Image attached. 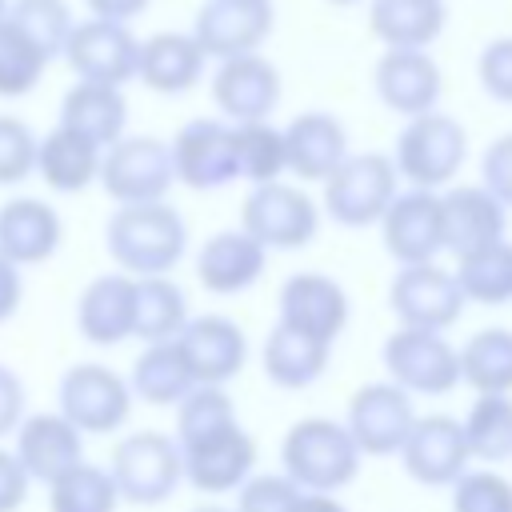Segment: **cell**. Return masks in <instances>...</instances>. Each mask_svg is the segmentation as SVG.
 <instances>
[{
	"label": "cell",
	"instance_id": "obj_1",
	"mask_svg": "<svg viewBox=\"0 0 512 512\" xmlns=\"http://www.w3.org/2000/svg\"><path fill=\"white\" fill-rule=\"evenodd\" d=\"M104 240L124 276H168L188 252V224L168 200L124 204L108 216Z\"/></svg>",
	"mask_w": 512,
	"mask_h": 512
},
{
	"label": "cell",
	"instance_id": "obj_2",
	"mask_svg": "<svg viewBox=\"0 0 512 512\" xmlns=\"http://www.w3.org/2000/svg\"><path fill=\"white\" fill-rule=\"evenodd\" d=\"M360 448L352 444L344 420H328V416H308L296 420L284 440H280V464L284 476L300 488V492H320L332 496L340 488H348L360 472Z\"/></svg>",
	"mask_w": 512,
	"mask_h": 512
},
{
	"label": "cell",
	"instance_id": "obj_3",
	"mask_svg": "<svg viewBox=\"0 0 512 512\" xmlns=\"http://www.w3.org/2000/svg\"><path fill=\"white\" fill-rule=\"evenodd\" d=\"M464 160H468L464 124L456 116H448V112H424V116H412L404 124V132L396 136L392 168L412 188L436 192L464 168Z\"/></svg>",
	"mask_w": 512,
	"mask_h": 512
},
{
	"label": "cell",
	"instance_id": "obj_4",
	"mask_svg": "<svg viewBox=\"0 0 512 512\" xmlns=\"http://www.w3.org/2000/svg\"><path fill=\"white\" fill-rule=\"evenodd\" d=\"M108 476H112L120 500L140 504V508L164 504V500L180 488V480H184L180 448H176L172 436H164V432H156V428L128 432V436L116 440V448H112Z\"/></svg>",
	"mask_w": 512,
	"mask_h": 512
},
{
	"label": "cell",
	"instance_id": "obj_5",
	"mask_svg": "<svg viewBox=\"0 0 512 512\" xmlns=\"http://www.w3.org/2000/svg\"><path fill=\"white\" fill-rule=\"evenodd\" d=\"M396 168L384 152H348L324 180V212L344 228H372L396 196Z\"/></svg>",
	"mask_w": 512,
	"mask_h": 512
},
{
	"label": "cell",
	"instance_id": "obj_6",
	"mask_svg": "<svg viewBox=\"0 0 512 512\" xmlns=\"http://www.w3.org/2000/svg\"><path fill=\"white\" fill-rule=\"evenodd\" d=\"M320 228V208L316 200L284 180L256 184L244 204H240V232H248L264 252L268 248H304Z\"/></svg>",
	"mask_w": 512,
	"mask_h": 512
},
{
	"label": "cell",
	"instance_id": "obj_7",
	"mask_svg": "<svg viewBox=\"0 0 512 512\" xmlns=\"http://www.w3.org/2000/svg\"><path fill=\"white\" fill-rule=\"evenodd\" d=\"M56 400H60V416L80 436H108V432L124 428V420L132 412L128 380L104 364H72L60 376Z\"/></svg>",
	"mask_w": 512,
	"mask_h": 512
},
{
	"label": "cell",
	"instance_id": "obj_8",
	"mask_svg": "<svg viewBox=\"0 0 512 512\" xmlns=\"http://www.w3.org/2000/svg\"><path fill=\"white\" fill-rule=\"evenodd\" d=\"M100 188L124 204H156L176 184L168 144L156 136H120L100 156Z\"/></svg>",
	"mask_w": 512,
	"mask_h": 512
},
{
	"label": "cell",
	"instance_id": "obj_9",
	"mask_svg": "<svg viewBox=\"0 0 512 512\" xmlns=\"http://www.w3.org/2000/svg\"><path fill=\"white\" fill-rule=\"evenodd\" d=\"M384 368L408 396H444L460 384V360L444 332L396 328L384 340Z\"/></svg>",
	"mask_w": 512,
	"mask_h": 512
},
{
	"label": "cell",
	"instance_id": "obj_10",
	"mask_svg": "<svg viewBox=\"0 0 512 512\" xmlns=\"http://www.w3.org/2000/svg\"><path fill=\"white\" fill-rule=\"evenodd\" d=\"M412 420H416L412 396L404 388H396L392 380L360 384L344 408V428H348L352 444L360 448V456L400 452L408 432H412Z\"/></svg>",
	"mask_w": 512,
	"mask_h": 512
},
{
	"label": "cell",
	"instance_id": "obj_11",
	"mask_svg": "<svg viewBox=\"0 0 512 512\" xmlns=\"http://www.w3.org/2000/svg\"><path fill=\"white\" fill-rule=\"evenodd\" d=\"M388 304H392L400 328L444 332L460 320L468 300H464L456 276L432 260V264H404L388 288Z\"/></svg>",
	"mask_w": 512,
	"mask_h": 512
},
{
	"label": "cell",
	"instance_id": "obj_12",
	"mask_svg": "<svg viewBox=\"0 0 512 512\" xmlns=\"http://www.w3.org/2000/svg\"><path fill=\"white\" fill-rule=\"evenodd\" d=\"M136 56H140V40L132 36V28L96 16L72 24V36L64 44L68 68L84 84H108V88H124L128 80H136Z\"/></svg>",
	"mask_w": 512,
	"mask_h": 512
},
{
	"label": "cell",
	"instance_id": "obj_13",
	"mask_svg": "<svg viewBox=\"0 0 512 512\" xmlns=\"http://www.w3.org/2000/svg\"><path fill=\"white\" fill-rule=\"evenodd\" d=\"M280 328L288 332H300L316 344H328L344 332L348 316H352V304H348V292L340 280L324 276V272H296L280 284Z\"/></svg>",
	"mask_w": 512,
	"mask_h": 512
},
{
	"label": "cell",
	"instance_id": "obj_14",
	"mask_svg": "<svg viewBox=\"0 0 512 512\" xmlns=\"http://www.w3.org/2000/svg\"><path fill=\"white\" fill-rule=\"evenodd\" d=\"M272 24H276L272 0H204L192 24V40L200 44L204 56L236 60L260 52L264 40L272 36Z\"/></svg>",
	"mask_w": 512,
	"mask_h": 512
},
{
	"label": "cell",
	"instance_id": "obj_15",
	"mask_svg": "<svg viewBox=\"0 0 512 512\" xmlns=\"http://www.w3.org/2000/svg\"><path fill=\"white\" fill-rule=\"evenodd\" d=\"M172 176L192 192H216L236 180V152H232V124L196 116L188 120L172 144Z\"/></svg>",
	"mask_w": 512,
	"mask_h": 512
},
{
	"label": "cell",
	"instance_id": "obj_16",
	"mask_svg": "<svg viewBox=\"0 0 512 512\" xmlns=\"http://www.w3.org/2000/svg\"><path fill=\"white\" fill-rule=\"evenodd\" d=\"M176 352H180L192 384L224 388L248 360V336L236 320H228L220 312L188 316V324L176 336Z\"/></svg>",
	"mask_w": 512,
	"mask_h": 512
},
{
	"label": "cell",
	"instance_id": "obj_17",
	"mask_svg": "<svg viewBox=\"0 0 512 512\" xmlns=\"http://www.w3.org/2000/svg\"><path fill=\"white\" fill-rule=\"evenodd\" d=\"M404 472L424 484V488H448L468 472V444H464V428L460 420L432 412V416H416L412 432L400 448Z\"/></svg>",
	"mask_w": 512,
	"mask_h": 512
},
{
	"label": "cell",
	"instance_id": "obj_18",
	"mask_svg": "<svg viewBox=\"0 0 512 512\" xmlns=\"http://www.w3.org/2000/svg\"><path fill=\"white\" fill-rule=\"evenodd\" d=\"M388 256L404 264H432L444 252V224H440V192L408 188L396 192L388 212L380 216Z\"/></svg>",
	"mask_w": 512,
	"mask_h": 512
},
{
	"label": "cell",
	"instance_id": "obj_19",
	"mask_svg": "<svg viewBox=\"0 0 512 512\" xmlns=\"http://www.w3.org/2000/svg\"><path fill=\"white\" fill-rule=\"evenodd\" d=\"M212 100H216L224 124L268 120L280 104V72L260 52L220 60V68L212 76Z\"/></svg>",
	"mask_w": 512,
	"mask_h": 512
},
{
	"label": "cell",
	"instance_id": "obj_20",
	"mask_svg": "<svg viewBox=\"0 0 512 512\" xmlns=\"http://www.w3.org/2000/svg\"><path fill=\"white\" fill-rule=\"evenodd\" d=\"M180 468L196 492H208V496L236 492L256 468V440L236 420L232 428L180 448Z\"/></svg>",
	"mask_w": 512,
	"mask_h": 512
},
{
	"label": "cell",
	"instance_id": "obj_21",
	"mask_svg": "<svg viewBox=\"0 0 512 512\" xmlns=\"http://www.w3.org/2000/svg\"><path fill=\"white\" fill-rule=\"evenodd\" d=\"M372 88H376L384 108L412 120V116L436 112L440 92H444V76H440V64L428 52L384 48V56L372 68Z\"/></svg>",
	"mask_w": 512,
	"mask_h": 512
},
{
	"label": "cell",
	"instance_id": "obj_22",
	"mask_svg": "<svg viewBox=\"0 0 512 512\" xmlns=\"http://www.w3.org/2000/svg\"><path fill=\"white\" fill-rule=\"evenodd\" d=\"M12 436H16L12 456L20 460L28 480L52 484L76 464H84V436L60 412H32L16 424Z\"/></svg>",
	"mask_w": 512,
	"mask_h": 512
},
{
	"label": "cell",
	"instance_id": "obj_23",
	"mask_svg": "<svg viewBox=\"0 0 512 512\" xmlns=\"http://www.w3.org/2000/svg\"><path fill=\"white\" fill-rule=\"evenodd\" d=\"M284 136V172L324 184L344 160H348V128L332 112H300L280 128Z\"/></svg>",
	"mask_w": 512,
	"mask_h": 512
},
{
	"label": "cell",
	"instance_id": "obj_24",
	"mask_svg": "<svg viewBox=\"0 0 512 512\" xmlns=\"http://www.w3.org/2000/svg\"><path fill=\"white\" fill-rule=\"evenodd\" d=\"M440 224H444V252L460 260L468 252L504 240L508 208L480 184H456L440 196Z\"/></svg>",
	"mask_w": 512,
	"mask_h": 512
},
{
	"label": "cell",
	"instance_id": "obj_25",
	"mask_svg": "<svg viewBox=\"0 0 512 512\" xmlns=\"http://www.w3.org/2000/svg\"><path fill=\"white\" fill-rule=\"evenodd\" d=\"M64 240L60 212L36 196H16L0 204V256L16 268L44 264Z\"/></svg>",
	"mask_w": 512,
	"mask_h": 512
},
{
	"label": "cell",
	"instance_id": "obj_26",
	"mask_svg": "<svg viewBox=\"0 0 512 512\" xmlns=\"http://www.w3.org/2000/svg\"><path fill=\"white\" fill-rule=\"evenodd\" d=\"M132 312H136V280L124 272H104L84 284L76 300V328L88 344L112 348L132 336Z\"/></svg>",
	"mask_w": 512,
	"mask_h": 512
},
{
	"label": "cell",
	"instance_id": "obj_27",
	"mask_svg": "<svg viewBox=\"0 0 512 512\" xmlns=\"http://www.w3.org/2000/svg\"><path fill=\"white\" fill-rule=\"evenodd\" d=\"M264 264H268V252L248 232L232 228V232H216L200 244L196 280L212 296H236V292H248L264 276Z\"/></svg>",
	"mask_w": 512,
	"mask_h": 512
},
{
	"label": "cell",
	"instance_id": "obj_28",
	"mask_svg": "<svg viewBox=\"0 0 512 512\" xmlns=\"http://www.w3.org/2000/svg\"><path fill=\"white\" fill-rule=\"evenodd\" d=\"M204 52L192 40V32H156L140 40L136 56V80L160 96H180L204 76Z\"/></svg>",
	"mask_w": 512,
	"mask_h": 512
},
{
	"label": "cell",
	"instance_id": "obj_29",
	"mask_svg": "<svg viewBox=\"0 0 512 512\" xmlns=\"http://www.w3.org/2000/svg\"><path fill=\"white\" fill-rule=\"evenodd\" d=\"M60 128L84 136L88 144H96L100 152L112 148L124 128H128V100L124 88H108V84H84L76 80L64 100H60Z\"/></svg>",
	"mask_w": 512,
	"mask_h": 512
},
{
	"label": "cell",
	"instance_id": "obj_30",
	"mask_svg": "<svg viewBox=\"0 0 512 512\" xmlns=\"http://www.w3.org/2000/svg\"><path fill=\"white\" fill-rule=\"evenodd\" d=\"M448 24L444 0H372L368 28L384 48L428 52Z\"/></svg>",
	"mask_w": 512,
	"mask_h": 512
},
{
	"label": "cell",
	"instance_id": "obj_31",
	"mask_svg": "<svg viewBox=\"0 0 512 512\" xmlns=\"http://www.w3.org/2000/svg\"><path fill=\"white\" fill-rule=\"evenodd\" d=\"M100 148L88 144L84 136L68 132V128H52L48 136L36 140V176L52 188V192H84L88 184H96L100 176Z\"/></svg>",
	"mask_w": 512,
	"mask_h": 512
},
{
	"label": "cell",
	"instance_id": "obj_32",
	"mask_svg": "<svg viewBox=\"0 0 512 512\" xmlns=\"http://www.w3.org/2000/svg\"><path fill=\"white\" fill-rule=\"evenodd\" d=\"M188 324V296L172 276H140L136 280V312H132V336L144 344L176 340Z\"/></svg>",
	"mask_w": 512,
	"mask_h": 512
},
{
	"label": "cell",
	"instance_id": "obj_33",
	"mask_svg": "<svg viewBox=\"0 0 512 512\" xmlns=\"http://www.w3.org/2000/svg\"><path fill=\"white\" fill-rule=\"evenodd\" d=\"M260 360H264V372H268V380H272L276 388L296 392V388L316 384V380L328 372V344H316V340H308V336L288 332V328L276 324V328L264 336Z\"/></svg>",
	"mask_w": 512,
	"mask_h": 512
},
{
	"label": "cell",
	"instance_id": "obj_34",
	"mask_svg": "<svg viewBox=\"0 0 512 512\" xmlns=\"http://www.w3.org/2000/svg\"><path fill=\"white\" fill-rule=\"evenodd\" d=\"M460 380L476 388V396H512V328H484L456 348Z\"/></svg>",
	"mask_w": 512,
	"mask_h": 512
},
{
	"label": "cell",
	"instance_id": "obj_35",
	"mask_svg": "<svg viewBox=\"0 0 512 512\" xmlns=\"http://www.w3.org/2000/svg\"><path fill=\"white\" fill-rule=\"evenodd\" d=\"M128 388L136 400L164 408V404H180L196 384H192V376L176 352V340H164V344H144V352L132 364Z\"/></svg>",
	"mask_w": 512,
	"mask_h": 512
},
{
	"label": "cell",
	"instance_id": "obj_36",
	"mask_svg": "<svg viewBox=\"0 0 512 512\" xmlns=\"http://www.w3.org/2000/svg\"><path fill=\"white\" fill-rule=\"evenodd\" d=\"M452 276H456L464 300H472V304H484V308L512 304V240H496L480 252L460 256Z\"/></svg>",
	"mask_w": 512,
	"mask_h": 512
},
{
	"label": "cell",
	"instance_id": "obj_37",
	"mask_svg": "<svg viewBox=\"0 0 512 512\" xmlns=\"http://www.w3.org/2000/svg\"><path fill=\"white\" fill-rule=\"evenodd\" d=\"M4 20L52 64L56 56H64V44L72 36V8L68 0H8Z\"/></svg>",
	"mask_w": 512,
	"mask_h": 512
},
{
	"label": "cell",
	"instance_id": "obj_38",
	"mask_svg": "<svg viewBox=\"0 0 512 512\" xmlns=\"http://www.w3.org/2000/svg\"><path fill=\"white\" fill-rule=\"evenodd\" d=\"M460 428L472 460H512V396H476Z\"/></svg>",
	"mask_w": 512,
	"mask_h": 512
},
{
	"label": "cell",
	"instance_id": "obj_39",
	"mask_svg": "<svg viewBox=\"0 0 512 512\" xmlns=\"http://www.w3.org/2000/svg\"><path fill=\"white\" fill-rule=\"evenodd\" d=\"M232 152H236V180L272 184L284 176V136L268 120L232 124Z\"/></svg>",
	"mask_w": 512,
	"mask_h": 512
},
{
	"label": "cell",
	"instance_id": "obj_40",
	"mask_svg": "<svg viewBox=\"0 0 512 512\" xmlns=\"http://www.w3.org/2000/svg\"><path fill=\"white\" fill-rule=\"evenodd\" d=\"M120 492L100 464H76L60 480L48 484V512H116Z\"/></svg>",
	"mask_w": 512,
	"mask_h": 512
},
{
	"label": "cell",
	"instance_id": "obj_41",
	"mask_svg": "<svg viewBox=\"0 0 512 512\" xmlns=\"http://www.w3.org/2000/svg\"><path fill=\"white\" fill-rule=\"evenodd\" d=\"M236 424V404L224 388L212 384H196L180 404H176V448H188L196 440H208L224 428Z\"/></svg>",
	"mask_w": 512,
	"mask_h": 512
},
{
	"label": "cell",
	"instance_id": "obj_42",
	"mask_svg": "<svg viewBox=\"0 0 512 512\" xmlns=\"http://www.w3.org/2000/svg\"><path fill=\"white\" fill-rule=\"evenodd\" d=\"M44 68L48 60L8 20H0V96H28L40 84Z\"/></svg>",
	"mask_w": 512,
	"mask_h": 512
},
{
	"label": "cell",
	"instance_id": "obj_43",
	"mask_svg": "<svg viewBox=\"0 0 512 512\" xmlns=\"http://www.w3.org/2000/svg\"><path fill=\"white\" fill-rule=\"evenodd\" d=\"M452 512H512V480L480 468L452 484Z\"/></svg>",
	"mask_w": 512,
	"mask_h": 512
},
{
	"label": "cell",
	"instance_id": "obj_44",
	"mask_svg": "<svg viewBox=\"0 0 512 512\" xmlns=\"http://www.w3.org/2000/svg\"><path fill=\"white\" fill-rule=\"evenodd\" d=\"M36 172V136L24 120L0 116V184H20Z\"/></svg>",
	"mask_w": 512,
	"mask_h": 512
},
{
	"label": "cell",
	"instance_id": "obj_45",
	"mask_svg": "<svg viewBox=\"0 0 512 512\" xmlns=\"http://www.w3.org/2000/svg\"><path fill=\"white\" fill-rule=\"evenodd\" d=\"M240 500H236V512H292L300 488L284 476V472H260V476H248L240 488Z\"/></svg>",
	"mask_w": 512,
	"mask_h": 512
},
{
	"label": "cell",
	"instance_id": "obj_46",
	"mask_svg": "<svg viewBox=\"0 0 512 512\" xmlns=\"http://www.w3.org/2000/svg\"><path fill=\"white\" fill-rule=\"evenodd\" d=\"M476 76L492 100L512 104V36H496L492 44H484L476 60Z\"/></svg>",
	"mask_w": 512,
	"mask_h": 512
},
{
	"label": "cell",
	"instance_id": "obj_47",
	"mask_svg": "<svg viewBox=\"0 0 512 512\" xmlns=\"http://www.w3.org/2000/svg\"><path fill=\"white\" fill-rule=\"evenodd\" d=\"M480 176H484V192H492L504 208H512V132L496 136L484 156H480Z\"/></svg>",
	"mask_w": 512,
	"mask_h": 512
},
{
	"label": "cell",
	"instance_id": "obj_48",
	"mask_svg": "<svg viewBox=\"0 0 512 512\" xmlns=\"http://www.w3.org/2000/svg\"><path fill=\"white\" fill-rule=\"evenodd\" d=\"M20 420H24V380L8 364H0V436H12Z\"/></svg>",
	"mask_w": 512,
	"mask_h": 512
},
{
	"label": "cell",
	"instance_id": "obj_49",
	"mask_svg": "<svg viewBox=\"0 0 512 512\" xmlns=\"http://www.w3.org/2000/svg\"><path fill=\"white\" fill-rule=\"evenodd\" d=\"M28 484L32 480L24 476L20 460L8 448H0V512H16L24 504V496H28Z\"/></svg>",
	"mask_w": 512,
	"mask_h": 512
},
{
	"label": "cell",
	"instance_id": "obj_50",
	"mask_svg": "<svg viewBox=\"0 0 512 512\" xmlns=\"http://www.w3.org/2000/svg\"><path fill=\"white\" fill-rule=\"evenodd\" d=\"M20 300H24V280H20V268H16V264H8V260L0 256V324L16 316Z\"/></svg>",
	"mask_w": 512,
	"mask_h": 512
},
{
	"label": "cell",
	"instance_id": "obj_51",
	"mask_svg": "<svg viewBox=\"0 0 512 512\" xmlns=\"http://www.w3.org/2000/svg\"><path fill=\"white\" fill-rule=\"evenodd\" d=\"M88 4V12L96 16V20H112V24H128L132 16H140L152 0H84Z\"/></svg>",
	"mask_w": 512,
	"mask_h": 512
},
{
	"label": "cell",
	"instance_id": "obj_52",
	"mask_svg": "<svg viewBox=\"0 0 512 512\" xmlns=\"http://www.w3.org/2000/svg\"><path fill=\"white\" fill-rule=\"evenodd\" d=\"M292 512H348L336 496H320V492H300L296 496V504H292Z\"/></svg>",
	"mask_w": 512,
	"mask_h": 512
},
{
	"label": "cell",
	"instance_id": "obj_53",
	"mask_svg": "<svg viewBox=\"0 0 512 512\" xmlns=\"http://www.w3.org/2000/svg\"><path fill=\"white\" fill-rule=\"evenodd\" d=\"M192 512H232V508H224V504H200V508H192Z\"/></svg>",
	"mask_w": 512,
	"mask_h": 512
},
{
	"label": "cell",
	"instance_id": "obj_54",
	"mask_svg": "<svg viewBox=\"0 0 512 512\" xmlns=\"http://www.w3.org/2000/svg\"><path fill=\"white\" fill-rule=\"evenodd\" d=\"M4 12H8V0H0V20H4Z\"/></svg>",
	"mask_w": 512,
	"mask_h": 512
},
{
	"label": "cell",
	"instance_id": "obj_55",
	"mask_svg": "<svg viewBox=\"0 0 512 512\" xmlns=\"http://www.w3.org/2000/svg\"><path fill=\"white\" fill-rule=\"evenodd\" d=\"M332 4H356V0H332Z\"/></svg>",
	"mask_w": 512,
	"mask_h": 512
}]
</instances>
